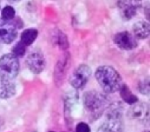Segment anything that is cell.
<instances>
[{
	"instance_id": "603a6c76",
	"label": "cell",
	"mask_w": 150,
	"mask_h": 132,
	"mask_svg": "<svg viewBox=\"0 0 150 132\" xmlns=\"http://www.w3.org/2000/svg\"><path fill=\"white\" fill-rule=\"evenodd\" d=\"M144 132H149V131H144Z\"/></svg>"
},
{
	"instance_id": "3957f363",
	"label": "cell",
	"mask_w": 150,
	"mask_h": 132,
	"mask_svg": "<svg viewBox=\"0 0 150 132\" xmlns=\"http://www.w3.org/2000/svg\"><path fill=\"white\" fill-rule=\"evenodd\" d=\"M19 61L12 53L0 57V80L12 81L19 73Z\"/></svg>"
},
{
	"instance_id": "8fae6325",
	"label": "cell",
	"mask_w": 150,
	"mask_h": 132,
	"mask_svg": "<svg viewBox=\"0 0 150 132\" xmlns=\"http://www.w3.org/2000/svg\"><path fill=\"white\" fill-rule=\"evenodd\" d=\"M138 7L136 0H119L118 2L120 15L125 21L131 20L137 14Z\"/></svg>"
},
{
	"instance_id": "9c48e42d",
	"label": "cell",
	"mask_w": 150,
	"mask_h": 132,
	"mask_svg": "<svg viewBox=\"0 0 150 132\" xmlns=\"http://www.w3.org/2000/svg\"><path fill=\"white\" fill-rule=\"evenodd\" d=\"M25 62L28 69L34 74H40L46 67L45 58L39 51H33L30 53L26 57Z\"/></svg>"
},
{
	"instance_id": "7c38bea8",
	"label": "cell",
	"mask_w": 150,
	"mask_h": 132,
	"mask_svg": "<svg viewBox=\"0 0 150 132\" xmlns=\"http://www.w3.org/2000/svg\"><path fill=\"white\" fill-rule=\"evenodd\" d=\"M134 35L137 39H145L150 34V25L147 21H137L133 25Z\"/></svg>"
},
{
	"instance_id": "cb8c5ba5",
	"label": "cell",
	"mask_w": 150,
	"mask_h": 132,
	"mask_svg": "<svg viewBox=\"0 0 150 132\" xmlns=\"http://www.w3.org/2000/svg\"><path fill=\"white\" fill-rule=\"evenodd\" d=\"M0 6H1V0H0Z\"/></svg>"
},
{
	"instance_id": "9a60e30c",
	"label": "cell",
	"mask_w": 150,
	"mask_h": 132,
	"mask_svg": "<svg viewBox=\"0 0 150 132\" xmlns=\"http://www.w3.org/2000/svg\"><path fill=\"white\" fill-rule=\"evenodd\" d=\"M119 91H120V95L121 98L124 100L125 103L132 105V104L138 102V98L136 97V95H134L132 93L131 89L129 88V87L127 84L122 83V85L120 86Z\"/></svg>"
},
{
	"instance_id": "8992f818",
	"label": "cell",
	"mask_w": 150,
	"mask_h": 132,
	"mask_svg": "<svg viewBox=\"0 0 150 132\" xmlns=\"http://www.w3.org/2000/svg\"><path fill=\"white\" fill-rule=\"evenodd\" d=\"M127 117L142 124H148L149 120V107L146 103H135L127 110Z\"/></svg>"
},
{
	"instance_id": "ffe728a7",
	"label": "cell",
	"mask_w": 150,
	"mask_h": 132,
	"mask_svg": "<svg viewBox=\"0 0 150 132\" xmlns=\"http://www.w3.org/2000/svg\"><path fill=\"white\" fill-rule=\"evenodd\" d=\"M25 52H26V46H24V45L19 41V42H18V43L12 47V53H12L15 57H17V58L18 59V58H20V57H23V56L25 55Z\"/></svg>"
},
{
	"instance_id": "ac0fdd59",
	"label": "cell",
	"mask_w": 150,
	"mask_h": 132,
	"mask_svg": "<svg viewBox=\"0 0 150 132\" xmlns=\"http://www.w3.org/2000/svg\"><path fill=\"white\" fill-rule=\"evenodd\" d=\"M15 14H16V11H15V9L11 6V5H5L2 11H1V18L4 19V20H8V21H11V20H13L14 18H15Z\"/></svg>"
},
{
	"instance_id": "d4e9b609",
	"label": "cell",
	"mask_w": 150,
	"mask_h": 132,
	"mask_svg": "<svg viewBox=\"0 0 150 132\" xmlns=\"http://www.w3.org/2000/svg\"><path fill=\"white\" fill-rule=\"evenodd\" d=\"M49 132H54V131H49Z\"/></svg>"
},
{
	"instance_id": "5b68a950",
	"label": "cell",
	"mask_w": 150,
	"mask_h": 132,
	"mask_svg": "<svg viewBox=\"0 0 150 132\" xmlns=\"http://www.w3.org/2000/svg\"><path fill=\"white\" fill-rule=\"evenodd\" d=\"M91 76V69L86 64L79 65L69 76V84L75 89H83Z\"/></svg>"
},
{
	"instance_id": "2e32d148",
	"label": "cell",
	"mask_w": 150,
	"mask_h": 132,
	"mask_svg": "<svg viewBox=\"0 0 150 132\" xmlns=\"http://www.w3.org/2000/svg\"><path fill=\"white\" fill-rule=\"evenodd\" d=\"M78 101V94L76 90H71L67 93L64 97V104H65V114H70L72 108L76 105Z\"/></svg>"
},
{
	"instance_id": "e0dca14e",
	"label": "cell",
	"mask_w": 150,
	"mask_h": 132,
	"mask_svg": "<svg viewBox=\"0 0 150 132\" xmlns=\"http://www.w3.org/2000/svg\"><path fill=\"white\" fill-rule=\"evenodd\" d=\"M55 41L58 45V46L62 50H67L69 48V41L66 34L62 32L60 30H56L55 33Z\"/></svg>"
},
{
	"instance_id": "4fadbf2b",
	"label": "cell",
	"mask_w": 150,
	"mask_h": 132,
	"mask_svg": "<svg viewBox=\"0 0 150 132\" xmlns=\"http://www.w3.org/2000/svg\"><path fill=\"white\" fill-rule=\"evenodd\" d=\"M17 90L12 81L0 80V99H9L15 95Z\"/></svg>"
},
{
	"instance_id": "5bb4252c",
	"label": "cell",
	"mask_w": 150,
	"mask_h": 132,
	"mask_svg": "<svg viewBox=\"0 0 150 132\" xmlns=\"http://www.w3.org/2000/svg\"><path fill=\"white\" fill-rule=\"evenodd\" d=\"M39 32L35 28H28L22 32L20 35V42L26 47L31 46L38 38Z\"/></svg>"
},
{
	"instance_id": "484cf974",
	"label": "cell",
	"mask_w": 150,
	"mask_h": 132,
	"mask_svg": "<svg viewBox=\"0 0 150 132\" xmlns=\"http://www.w3.org/2000/svg\"><path fill=\"white\" fill-rule=\"evenodd\" d=\"M136 1H138V0H136Z\"/></svg>"
},
{
	"instance_id": "d6986e66",
	"label": "cell",
	"mask_w": 150,
	"mask_h": 132,
	"mask_svg": "<svg viewBox=\"0 0 150 132\" xmlns=\"http://www.w3.org/2000/svg\"><path fill=\"white\" fill-rule=\"evenodd\" d=\"M138 89L140 91L141 94L145 95H149L150 93V81L149 77H146L144 79H142L138 85Z\"/></svg>"
},
{
	"instance_id": "30bf717a",
	"label": "cell",
	"mask_w": 150,
	"mask_h": 132,
	"mask_svg": "<svg viewBox=\"0 0 150 132\" xmlns=\"http://www.w3.org/2000/svg\"><path fill=\"white\" fill-rule=\"evenodd\" d=\"M70 65V56L69 53H66L62 54V56L59 59V60L56 63V66L54 67V79L55 84L60 87L62 86L65 75L67 74L68 68Z\"/></svg>"
},
{
	"instance_id": "277c9868",
	"label": "cell",
	"mask_w": 150,
	"mask_h": 132,
	"mask_svg": "<svg viewBox=\"0 0 150 132\" xmlns=\"http://www.w3.org/2000/svg\"><path fill=\"white\" fill-rule=\"evenodd\" d=\"M123 120L121 107L120 105H112L107 112L106 120L99 126L98 132H122Z\"/></svg>"
},
{
	"instance_id": "ba28073f",
	"label": "cell",
	"mask_w": 150,
	"mask_h": 132,
	"mask_svg": "<svg viewBox=\"0 0 150 132\" xmlns=\"http://www.w3.org/2000/svg\"><path fill=\"white\" fill-rule=\"evenodd\" d=\"M18 36V29L13 20H4L0 18V42L11 44Z\"/></svg>"
},
{
	"instance_id": "6da1fadb",
	"label": "cell",
	"mask_w": 150,
	"mask_h": 132,
	"mask_svg": "<svg viewBox=\"0 0 150 132\" xmlns=\"http://www.w3.org/2000/svg\"><path fill=\"white\" fill-rule=\"evenodd\" d=\"M95 78L101 88L107 94L119 91L123 83L119 72L111 66L98 67L95 72Z\"/></svg>"
},
{
	"instance_id": "7402d4cb",
	"label": "cell",
	"mask_w": 150,
	"mask_h": 132,
	"mask_svg": "<svg viewBox=\"0 0 150 132\" xmlns=\"http://www.w3.org/2000/svg\"><path fill=\"white\" fill-rule=\"evenodd\" d=\"M10 3H12V4H15V3H18L20 0H8Z\"/></svg>"
},
{
	"instance_id": "52a82bcc",
	"label": "cell",
	"mask_w": 150,
	"mask_h": 132,
	"mask_svg": "<svg viewBox=\"0 0 150 132\" xmlns=\"http://www.w3.org/2000/svg\"><path fill=\"white\" fill-rule=\"evenodd\" d=\"M114 44L122 50H134L138 46V39L127 31L117 32L113 37Z\"/></svg>"
},
{
	"instance_id": "7a4b0ae2",
	"label": "cell",
	"mask_w": 150,
	"mask_h": 132,
	"mask_svg": "<svg viewBox=\"0 0 150 132\" xmlns=\"http://www.w3.org/2000/svg\"><path fill=\"white\" fill-rule=\"evenodd\" d=\"M83 103L85 110L90 114L91 117L97 119L105 110L107 104V99L103 94L95 90H90L84 93Z\"/></svg>"
},
{
	"instance_id": "44dd1931",
	"label": "cell",
	"mask_w": 150,
	"mask_h": 132,
	"mask_svg": "<svg viewBox=\"0 0 150 132\" xmlns=\"http://www.w3.org/2000/svg\"><path fill=\"white\" fill-rule=\"evenodd\" d=\"M76 132H91V128L86 123L81 122V123H78L76 124Z\"/></svg>"
}]
</instances>
